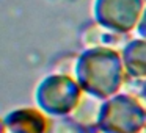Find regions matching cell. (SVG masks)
<instances>
[{
    "label": "cell",
    "instance_id": "cell-1",
    "mask_svg": "<svg viewBox=\"0 0 146 133\" xmlns=\"http://www.w3.org/2000/svg\"><path fill=\"white\" fill-rule=\"evenodd\" d=\"M74 78L83 91L96 97L115 95L126 82L121 52L107 47L85 49L77 55Z\"/></svg>",
    "mask_w": 146,
    "mask_h": 133
},
{
    "label": "cell",
    "instance_id": "cell-2",
    "mask_svg": "<svg viewBox=\"0 0 146 133\" xmlns=\"http://www.w3.org/2000/svg\"><path fill=\"white\" fill-rule=\"evenodd\" d=\"M83 89L77 80L64 74H49L35 88V103L49 117L69 116L79 103Z\"/></svg>",
    "mask_w": 146,
    "mask_h": 133
},
{
    "label": "cell",
    "instance_id": "cell-3",
    "mask_svg": "<svg viewBox=\"0 0 146 133\" xmlns=\"http://www.w3.org/2000/svg\"><path fill=\"white\" fill-rule=\"evenodd\" d=\"M146 124V108L135 95L116 92L105 99L98 128L107 133H140Z\"/></svg>",
    "mask_w": 146,
    "mask_h": 133
},
{
    "label": "cell",
    "instance_id": "cell-4",
    "mask_svg": "<svg viewBox=\"0 0 146 133\" xmlns=\"http://www.w3.org/2000/svg\"><path fill=\"white\" fill-rule=\"evenodd\" d=\"M145 10V0H94L93 20L119 33L135 30Z\"/></svg>",
    "mask_w": 146,
    "mask_h": 133
},
{
    "label": "cell",
    "instance_id": "cell-5",
    "mask_svg": "<svg viewBox=\"0 0 146 133\" xmlns=\"http://www.w3.org/2000/svg\"><path fill=\"white\" fill-rule=\"evenodd\" d=\"M52 117L38 107H22L8 111L2 120V133H49Z\"/></svg>",
    "mask_w": 146,
    "mask_h": 133
},
{
    "label": "cell",
    "instance_id": "cell-6",
    "mask_svg": "<svg viewBox=\"0 0 146 133\" xmlns=\"http://www.w3.org/2000/svg\"><path fill=\"white\" fill-rule=\"evenodd\" d=\"M129 41L126 33L115 32L111 28L101 25L98 22H93L86 25L80 36V42L85 49H96V47H107L121 50Z\"/></svg>",
    "mask_w": 146,
    "mask_h": 133
},
{
    "label": "cell",
    "instance_id": "cell-7",
    "mask_svg": "<svg viewBox=\"0 0 146 133\" xmlns=\"http://www.w3.org/2000/svg\"><path fill=\"white\" fill-rule=\"evenodd\" d=\"M126 77L143 80L146 78V39L132 38L121 49Z\"/></svg>",
    "mask_w": 146,
    "mask_h": 133
},
{
    "label": "cell",
    "instance_id": "cell-8",
    "mask_svg": "<svg viewBox=\"0 0 146 133\" xmlns=\"http://www.w3.org/2000/svg\"><path fill=\"white\" fill-rule=\"evenodd\" d=\"M104 100L105 99L96 97V95L83 91L79 103L76 105V108L72 110V113H71L69 116L72 117L76 122H79L80 125L86 127V128H90V130H94V128H98V125H99V117H101Z\"/></svg>",
    "mask_w": 146,
    "mask_h": 133
},
{
    "label": "cell",
    "instance_id": "cell-9",
    "mask_svg": "<svg viewBox=\"0 0 146 133\" xmlns=\"http://www.w3.org/2000/svg\"><path fill=\"white\" fill-rule=\"evenodd\" d=\"M49 133H91V130L80 125L71 116H64V117H52Z\"/></svg>",
    "mask_w": 146,
    "mask_h": 133
},
{
    "label": "cell",
    "instance_id": "cell-10",
    "mask_svg": "<svg viewBox=\"0 0 146 133\" xmlns=\"http://www.w3.org/2000/svg\"><path fill=\"white\" fill-rule=\"evenodd\" d=\"M127 78H129V77H127ZM130 80L133 82V86L132 88H129V86H123L124 92H129V94L135 95V97L141 102L143 107L146 108V78H143V80L130 78Z\"/></svg>",
    "mask_w": 146,
    "mask_h": 133
},
{
    "label": "cell",
    "instance_id": "cell-11",
    "mask_svg": "<svg viewBox=\"0 0 146 133\" xmlns=\"http://www.w3.org/2000/svg\"><path fill=\"white\" fill-rule=\"evenodd\" d=\"M76 63H77V55H69V57H63L54 67V72L64 74V75L74 77V70H76Z\"/></svg>",
    "mask_w": 146,
    "mask_h": 133
},
{
    "label": "cell",
    "instance_id": "cell-12",
    "mask_svg": "<svg viewBox=\"0 0 146 133\" xmlns=\"http://www.w3.org/2000/svg\"><path fill=\"white\" fill-rule=\"evenodd\" d=\"M135 35L137 38H141V39H146V7L143 10L141 16L138 19V24L135 27Z\"/></svg>",
    "mask_w": 146,
    "mask_h": 133
},
{
    "label": "cell",
    "instance_id": "cell-13",
    "mask_svg": "<svg viewBox=\"0 0 146 133\" xmlns=\"http://www.w3.org/2000/svg\"><path fill=\"white\" fill-rule=\"evenodd\" d=\"M91 133H107V132H104L102 128H94V130H91Z\"/></svg>",
    "mask_w": 146,
    "mask_h": 133
},
{
    "label": "cell",
    "instance_id": "cell-14",
    "mask_svg": "<svg viewBox=\"0 0 146 133\" xmlns=\"http://www.w3.org/2000/svg\"><path fill=\"white\" fill-rule=\"evenodd\" d=\"M140 133H146V124H145V127H143V130H141Z\"/></svg>",
    "mask_w": 146,
    "mask_h": 133
}]
</instances>
